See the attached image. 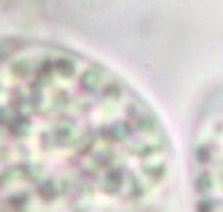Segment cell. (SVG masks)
<instances>
[{
	"instance_id": "6da1fadb",
	"label": "cell",
	"mask_w": 223,
	"mask_h": 212,
	"mask_svg": "<svg viewBox=\"0 0 223 212\" xmlns=\"http://www.w3.org/2000/svg\"><path fill=\"white\" fill-rule=\"evenodd\" d=\"M176 154L150 101L103 61L0 38V212H165Z\"/></svg>"
},
{
	"instance_id": "7a4b0ae2",
	"label": "cell",
	"mask_w": 223,
	"mask_h": 212,
	"mask_svg": "<svg viewBox=\"0 0 223 212\" xmlns=\"http://www.w3.org/2000/svg\"><path fill=\"white\" fill-rule=\"evenodd\" d=\"M192 212H223V83L194 112L188 150Z\"/></svg>"
}]
</instances>
